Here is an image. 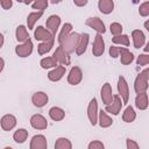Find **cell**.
Returning a JSON list of instances; mask_svg holds the SVG:
<instances>
[{
  "label": "cell",
  "mask_w": 149,
  "mask_h": 149,
  "mask_svg": "<svg viewBox=\"0 0 149 149\" xmlns=\"http://www.w3.org/2000/svg\"><path fill=\"white\" fill-rule=\"evenodd\" d=\"M148 81H149V69L146 68L135 78V81H134V90H135V92L137 94L142 93V92H147V90H148Z\"/></svg>",
  "instance_id": "obj_1"
},
{
  "label": "cell",
  "mask_w": 149,
  "mask_h": 149,
  "mask_svg": "<svg viewBox=\"0 0 149 149\" xmlns=\"http://www.w3.org/2000/svg\"><path fill=\"white\" fill-rule=\"evenodd\" d=\"M79 36L80 34L78 33H70L68 36H65V38L62 41V43L59 45H62V48L68 52V54H71V52H74L76 48H77V44H78V41H79Z\"/></svg>",
  "instance_id": "obj_2"
},
{
  "label": "cell",
  "mask_w": 149,
  "mask_h": 149,
  "mask_svg": "<svg viewBox=\"0 0 149 149\" xmlns=\"http://www.w3.org/2000/svg\"><path fill=\"white\" fill-rule=\"evenodd\" d=\"M118 92L122 100V104H127L129 99V87L126 78L123 76H120L118 78Z\"/></svg>",
  "instance_id": "obj_3"
},
{
  "label": "cell",
  "mask_w": 149,
  "mask_h": 149,
  "mask_svg": "<svg viewBox=\"0 0 149 149\" xmlns=\"http://www.w3.org/2000/svg\"><path fill=\"white\" fill-rule=\"evenodd\" d=\"M122 100L120 98L119 94H114L113 95V100L112 102H109L108 105H105V112L112 114V115H119V113L121 112L122 108Z\"/></svg>",
  "instance_id": "obj_4"
},
{
  "label": "cell",
  "mask_w": 149,
  "mask_h": 149,
  "mask_svg": "<svg viewBox=\"0 0 149 149\" xmlns=\"http://www.w3.org/2000/svg\"><path fill=\"white\" fill-rule=\"evenodd\" d=\"M69 55H70V54H68V52L62 48V45H58V47L56 48V50L54 51L52 57L55 58V61H56L58 64H62V65L66 66V65H70V63H71V59H70V56H69Z\"/></svg>",
  "instance_id": "obj_5"
},
{
  "label": "cell",
  "mask_w": 149,
  "mask_h": 149,
  "mask_svg": "<svg viewBox=\"0 0 149 149\" xmlns=\"http://www.w3.org/2000/svg\"><path fill=\"white\" fill-rule=\"evenodd\" d=\"M33 49H34V45H33L31 40L29 38L28 41H26V42H23L21 44H17L15 47V54L19 57H28V56L31 55Z\"/></svg>",
  "instance_id": "obj_6"
},
{
  "label": "cell",
  "mask_w": 149,
  "mask_h": 149,
  "mask_svg": "<svg viewBox=\"0 0 149 149\" xmlns=\"http://www.w3.org/2000/svg\"><path fill=\"white\" fill-rule=\"evenodd\" d=\"M87 118L92 126H95L98 123V101L95 98L91 99L87 106Z\"/></svg>",
  "instance_id": "obj_7"
},
{
  "label": "cell",
  "mask_w": 149,
  "mask_h": 149,
  "mask_svg": "<svg viewBox=\"0 0 149 149\" xmlns=\"http://www.w3.org/2000/svg\"><path fill=\"white\" fill-rule=\"evenodd\" d=\"M104 52H105V41H104L101 34H97L94 36V41H93L92 54L95 57H100V56H102Z\"/></svg>",
  "instance_id": "obj_8"
},
{
  "label": "cell",
  "mask_w": 149,
  "mask_h": 149,
  "mask_svg": "<svg viewBox=\"0 0 149 149\" xmlns=\"http://www.w3.org/2000/svg\"><path fill=\"white\" fill-rule=\"evenodd\" d=\"M85 24L88 26L90 28L94 29L98 34H104L106 31V28H105V23L102 22L101 19L94 16V17H88L86 21H85Z\"/></svg>",
  "instance_id": "obj_9"
},
{
  "label": "cell",
  "mask_w": 149,
  "mask_h": 149,
  "mask_svg": "<svg viewBox=\"0 0 149 149\" xmlns=\"http://www.w3.org/2000/svg\"><path fill=\"white\" fill-rule=\"evenodd\" d=\"M83 79V71L79 66H72L68 74V83L70 85H78Z\"/></svg>",
  "instance_id": "obj_10"
},
{
  "label": "cell",
  "mask_w": 149,
  "mask_h": 149,
  "mask_svg": "<svg viewBox=\"0 0 149 149\" xmlns=\"http://www.w3.org/2000/svg\"><path fill=\"white\" fill-rule=\"evenodd\" d=\"M49 101V97L45 92H42V91H38V92H35L33 95H31V102L35 107L37 108H41V107H44Z\"/></svg>",
  "instance_id": "obj_11"
},
{
  "label": "cell",
  "mask_w": 149,
  "mask_h": 149,
  "mask_svg": "<svg viewBox=\"0 0 149 149\" xmlns=\"http://www.w3.org/2000/svg\"><path fill=\"white\" fill-rule=\"evenodd\" d=\"M30 126L37 130H43V129H47L48 121L42 114H34L30 118Z\"/></svg>",
  "instance_id": "obj_12"
},
{
  "label": "cell",
  "mask_w": 149,
  "mask_h": 149,
  "mask_svg": "<svg viewBox=\"0 0 149 149\" xmlns=\"http://www.w3.org/2000/svg\"><path fill=\"white\" fill-rule=\"evenodd\" d=\"M30 149H47L48 148V142L44 135L42 134H37L34 135L30 140V144H29Z\"/></svg>",
  "instance_id": "obj_13"
},
{
  "label": "cell",
  "mask_w": 149,
  "mask_h": 149,
  "mask_svg": "<svg viewBox=\"0 0 149 149\" xmlns=\"http://www.w3.org/2000/svg\"><path fill=\"white\" fill-rule=\"evenodd\" d=\"M59 26H61V17L56 14L50 15L45 21V27L52 35H56V31L58 30Z\"/></svg>",
  "instance_id": "obj_14"
},
{
  "label": "cell",
  "mask_w": 149,
  "mask_h": 149,
  "mask_svg": "<svg viewBox=\"0 0 149 149\" xmlns=\"http://www.w3.org/2000/svg\"><path fill=\"white\" fill-rule=\"evenodd\" d=\"M0 125L2 130L9 132L16 126V118L13 114H5L0 120Z\"/></svg>",
  "instance_id": "obj_15"
},
{
  "label": "cell",
  "mask_w": 149,
  "mask_h": 149,
  "mask_svg": "<svg viewBox=\"0 0 149 149\" xmlns=\"http://www.w3.org/2000/svg\"><path fill=\"white\" fill-rule=\"evenodd\" d=\"M113 91H112V86L109 83H105L100 90V97L102 100L104 105H108L109 102H112L113 100Z\"/></svg>",
  "instance_id": "obj_16"
},
{
  "label": "cell",
  "mask_w": 149,
  "mask_h": 149,
  "mask_svg": "<svg viewBox=\"0 0 149 149\" xmlns=\"http://www.w3.org/2000/svg\"><path fill=\"white\" fill-rule=\"evenodd\" d=\"M132 38H133L134 48L136 49H140L146 44V35L140 29H134L132 31Z\"/></svg>",
  "instance_id": "obj_17"
},
{
  "label": "cell",
  "mask_w": 149,
  "mask_h": 149,
  "mask_svg": "<svg viewBox=\"0 0 149 149\" xmlns=\"http://www.w3.org/2000/svg\"><path fill=\"white\" fill-rule=\"evenodd\" d=\"M65 72H66L65 66L61 64V65L55 66L51 71H49L48 78H49V80H51V81H58V80H61V79L64 77Z\"/></svg>",
  "instance_id": "obj_18"
},
{
  "label": "cell",
  "mask_w": 149,
  "mask_h": 149,
  "mask_svg": "<svg viewBox=\"0 0 149 149\" xmlns=\"http://www.w3.org/2000/svg\"><path fill=\"white\" fill-rule=\"evenodd\" d=\"M34 37H35L36 41L43 42V41L50 40L51 37H55V35H52V34H51L47 28H44L43 26H38V27L35 29V31H34Z\"/></svg>",
  "instance_id": "obj_19"
},
{
  "label": "cell",
  "mask_w": 149,
  "mask_h": 149,
  "mask_svg": "<svg viewBox=\"0 0 149 149\" xmlns=\"http://www.w3.org/2000/svg\"><path fill=\"white\" fill-rule=\"evenodd\" d=\"M88 41H90V35L87 33H83L80 34L79 36V41H78V44H77V48H76V54L78 56L83 55L86 49H87V45H88Z\"/></svg>",
  "instance_id": "obj_20"
},
{
  "label": "cell",
  "mask_w": 149,
  "mask_h": 149,
  "mask_svg": "<svg viewBox=\"0 0 149 149\" xmlns=\"http://www.w3.org/2000/svg\"><path fill=\"white\" fill-rule=\"evenodd\" d=\"M148 93L147 92H142L139 93L135 98V106L136 108H139L140 111H144L148 108Z\"/></svg>",
  "instance_id": "obj_21"
},
{
  "label": "cell",
  "mask_w": 149,
  "mask_h": 149,
  "mask_svg": "<svg viewBox=\"0 0 149 149\" xmlns=\"http://www.w3.org/2000/svg\"><path fill=\"white\" fill-rule=\"evenodd\" d=\"M98 123H99V126H100L101 128H107V127L112 126L113 120H112V118L107 114V112H105V111L101 109L100 112H98Z\"/></svg>",
  "instance_id": "obj_22"
},
{
  "label": "cell",
  "mask_w": 149,
  "mask_h": 149,
  "mask_svg": "<svg viewBox=\"0 0 149 149\" xmlns=\"http://www.w3.org/2000/svg\"><path fill=\"white\" fill-rule=\"evenodd\" d=\"M98 8L102 14H111L114 9V1L113 0H99Z\"/></svg>",
  "instance_id": "obj_23"
},
{
  "label": "cell",
  "mask_w": 149,
  "mask_h": 149,
  "mask_svg": "<svg viewBox=\"0 0 149 149\" xmlns=\"http://www.w3.org/2000/svg\"><path fill=\"white\" fill-rule=\"evenodd\" d=\"M54 42H55V37H51L50 40H48V41H43V42H41L38 45H37V52H38V55H45V54H48L51 49H52V47H54Z\"/></svg>",
  "instance_id": "obj_24"
},
{
  "label": "cell",
  "mask_w": 149,
  "mask_h": 149,
  "mask_svg": "<svg viewBox=\"0 0 149 149\" xmlns=\"http://www.w3.org/2000/svg\"><path fill=\"white\" fill-rule=\"evenodd\" d=\"M49 116L54 121H62L65 118V112H64L63 108L54 106V107H51L49 109Z\"/></svg>",
  "instance_id": "obj_25"
},
{
  "label": "cell",
  "mask_w": 149,
  "mask_h": 149,
  "mask_svg": "<svg viewBox=\"0 0 149 149\" xmlns=\"http://www.w3.org/2000/svg\"><path fill=\"white\" fill-rule=\"evenodd\" d=\"M15 37H16V41L19 43H23V42H26V41L29 40L28 30H27V28L23 24H20L16 28V30H15Z\"/></svg>",
  "instance_id": "obj_26"
},
{
  "label": "cell",
  "mask_w": 149,
  "mask_h": 149,
  "mask_svg": "<svg viewBox=\"0 0 149 149\" xmlns=\"http://www.w3.org/2000/svg\"><path fill=\"white\" fill-rule=\"evenodd\" d=\"M43 15V12L42 10H37V12H31L28 14V17H27V27L28 29H34V26L35 23L37 22V20L41 19V16Z\"/></svg>",
  "instance_id": "obj_27"
},
{
  "label": "cell",
  "mask_w": 149,
  "mask_h": 149,
  "mask_svg": "<svg viewBox=\"0 0 149 149\" xmlns=\"http://www.w3.org/2000/svg\"><path fill=\"white\" fill-rule=\"evenodd\" d=\"M27 139H28V130L24 129V128H19L13 134V140L16 143H20V144L21 143H24Z\"/></svg>",
  "instance_id": "obj_28"
},
{
  "label": "cell",
  "mask_w": 149,
  "mask_h": 149,
  "mask_svg": "<svg viewBox=\"0 0 149 149\" xmlns=\"http://www.w3.org/2000/svg\"><path fill=\"white\" fill-rule=\"evenodd\" d=\"M136 119V112L134 111V108L132 106H127L126 109L122 113V120L125 122H133Z\"/></svg>",
  "instance_id": "obj_29"
},
{
  "label": "cell",
  "mask_w": 149,
  "mask_h": 149,
  "mask_svg": "<svg viewBox=\"0 0 149 149\" xmlns=\"http://www.w3.org/2000/svg\"><path fill=\"white\" fill-rule=\"evenodd\" d=\"M72 143L66 137H58L55 142V149H71Z\"/></svg>",
  "instance_id": "obj_30"
},
{
  "label": "cell",
  "mask_w": 149,
  "mask_h": 149,
  "mask_svg": "<svg viewBox=\"0 0 149 149\" xmlns=\"http://www.w3.org/2000/svg\"><path fill=\"white\" fill-rule=\"evenodd\" d=\"M57 62L55 61V58L51 56V57H44V58H42L41 59V62H40V65H41V68L42 69H50V68H55V66H57Z\"/></svg>",
  "instance_id": "obj_31"
},
{
  "label": "cell",
  "mask_w": 149,
  "mask_h": 149,
  "mask_svg": "<svg viewBox=\"0 0 149 149\" xmlns=\"http://www.w3.org/2000/svg\"><path fill=\"white\" fill-rule=\"evenodd\" d=\"M112 41H113V43H115V44H121V45H123V47H128V45H129V37H128V35H126V34L116 35V36H114V37L112 38Z\"/></svg>",
  "instance_id": "obj_32"
},
{
  "label": "cell",
  "mask_w": 149,
  "mask_h": 149,
  "mask_svg": "<svg viewBox=\"0 0 149 149\" xmlns=\"http://www.w3.org/2000/svg\"><path fill=\"white\" fill-rule=\"evenodd\" d=\"M71 30H72V24H71V23H64V24H63V27H62V29H61V33H59V35H58V43H59V44H61L62 41L65 38V36H68V35L71 33Z\"/></svg>",
  "instance_id": "obj_33"
},
{
  "label": "cell",
  "mask_w": 149,
  "mask_h": 149,
  "mask_svg": "<svg viewBox=\"0 0 149 149\" xmlns=\"http://www.w3.org/2000/svg\"><path fill=\"white\" fill-rule=\"evenodd\" d=\"M133 61H134V55H133L129 50H126V51H123V52L120 55V62H121V64H123V65H128V64H130Z\"/></svg>",
  "instance_id": "obj_34"
},
{
  "label": "cell",
  "mask_w": 149,
  "mask_h": 149,
  "mask_svg": "<svg viewBox=\"0 0 149 149\" xmlns=\"http://www.w3.org/2000/svg\"><path fill=\"white\" fill-rule=\"evenodd\" d=\"M126 50H128L127 47H115V45H112L109 48V56L112 58H116V57H119Z\"/></svg>",
  "instance_id": "obj_35"
},
{
  "label": "cell",
  "mask_w": 149,
  "mask_h": 149,
  "mask_svg": "<svg viewBox=\"0 0 149 149\" xmlns=\"http://www.w3.org/2000/svg\"><path fill=\"white\" fill-rule=\"evenodd\" d=\"M49 5V0H34V2L31 3V8L36 9V10H44Z\"/></svg>",
  "instance_id": "obj_36"
},
{
  "label": "cell",
  "mask_w": 149,
  "mask_h": 149,
  "mask_svg": "<svg viewBox=\"0 0 149 149\" xmlns=\"http://www.w3.org/2000/svg\"><path fill=\"white\" fill-rule=\"evenodd\" d=\"M122 26L119 23V22H113V23H111V26H109V30H111V34L113 35V36H116V35H120V34H122Z\"/></svg>",
  "instance_id": "obj_37"
},
{
  "label": "cell",
  "mask_w": 149,
  "mask_h": 149,
  "mask_svg": "<svg viewBox=\"0 0 149 149\" xmlns=\"http://www.w3.org/2000/svg\"><path fill=\"white\" fill-rule=\"evenodd\" d=\"M139 13H140V15L143 16V17H147V16L149 15V1H144L143 3L140 5Z\"/></svg>",
  "instance_id": "obj_38"
},
{
  "label": "cell",
  "mask_w": 149,
  "mask_h": 149,
  "mask_svg": "<svg viewBox=\"0 0 149 149\" xmlns=\"http://www.w3.org/2000/svg\"><path fill=\"white\" fill-rule=\"evenodd\" d=\"M136 64L140 65V66H144V65H148L149 64V55L146 52V54H141L137 59H136Z\"/></svg>",
  "instance_id": "obj_39"
},
{
  "label": "cell",
  "mask_w": 149,
  "mask_h": 149,
  "mask_svg": "<svg viewBox=\"0 0 149 149\" xmlns=\"http://www.w3.org/2000/svg\"><path fill=\"white\" fill-rule=\"evenodd\" d=\"M87 148L88 149H104L105 148V144L101 141H99V140H94V141H92V142L88 143Z\"/></svg>",
  "instance_id": "obj_40"
},
{
  "label": "cell",
  "mask_w": 149,
  "mask_h": 149,
  "mask_svg": "<svg viewBox=\"0 0 149 149\" xmlns=\"http://www.w3.org/2000/svg\"><path fill=\"white\" fill-rule=\"evenodd\" d=\"M0 5H1L2 9L8 10L13 7V0H0Z\"/></svg>",
  "instance_id": "obj_41"
},
{
  "label": "cell",
  "mask_w": 149,
  "mask_h": 149,
  "mask_svg": "<svg viewBox=\"0 0 149 149\" xmlns=\"http://www.w3.org/2000/svg\"><path fill=\"white\" fill-rule=\"evenodd\" d=\"M126 147H127V149H137L139 148V143L135 142L134 140L127 139L126 140Z\"/></svg>",
  "instance_id": "obj_42"
},
{
  "label": "cell",
  "mask_w": 149,
  "mask_h": 149,
  "mask_svg": "<svg viewBox=\"0 0 149 149\" xmlns=\"http://www.w3.org/2000/svg\"><path fill=\"white\" fill-rule=\"evenodd\" d=\"M87 2H88V0H73V3L78 7H84L87 5Z\"/></svg>",
  "instance_id": "obj_43"
},
{
  "label": "cell",
  "mask_w": 149,
  "mask_h": 149,
  "mask_svg": "<svg viewBox=\"0 0 149 149\" xmlns=\"http://www.w3.org/2000/svg\"><path fill=\"white\" fill-rule=\"evenodd\" d=\"M3 68H5V61H3V58L0 57V72H2Z\"/></svg>",
  "instance_id": "obj_44"
},
{
  "label": "cell",
  "mask_w": 149,
  "mask_h": 149,
  "mask_svg": "<svg viewBox=\"0 0 149 149\" xmlns=\"http://www.w3.org/2000/svg\"><path fill=\"white\" fill-rule=\"evenodd\" d=\"M3 42H5V38H3V35L0 33V49L2 48V45H3Z\"/></svg>",
  "instance_id": "obj_45"
},
{
  "label": "cell",
  "mask_w": 149,
  "mask_h": 149,
  "mask_svg": "<svg viewBox=\"0 0 149 149\" xmlns=\"http://www.w3.org/2000/svg\"><path fill=\"white\" fill-rule=\"evenodd\" d=\"M34 2V0H24V3L26 5H31Z\"/></svg>",
  "instance_id": "obj_46"
},
{
  "label": "cell",
  "mask_w": 149,
  "mask_h": 149,
  "mask_svg": "<svg viewBox=\"0 0 149 149\" xmlns=\"http://www.w3.org/2000/svg\"><path fill=\"white\" fill-rule=\"evenodd\" d=\"M62 0H50V2L51 3H54V5H56V3H59Z\"/></svg>",
  "instance_id": "obj_47"
},
{
  "label": "cell",
  "mask_w": 149,
  "mask_h": 149,
  "mask_svg": "<svg viewBox=\"0 0 149 149\" xmlns=\"http://www.w3.org/2000/svg\"><path fill=\"white\" fill-rule=\"evenodd\" d=\"M148 47H149V42H148V43H146V48H144V51H146V52H148V51H149V48H148Z\"/></svg>",
  "instance_id": "obj_48"
},
{
  "label": "cell",
  "mask_w": 149,
  "mask_h": 149,
  "mask_svg": "<svg viewBox=\"0 0 149 149\" xmlns=\"http://www.w3.org/2000/svg\"><path fill=\"white\" fill-rule=\"evenodd\" d=\"M144 27H146V29H147V30H149V23H148V21H146V23H144Z\"/></svg>",
  "instance_id": "obj_49"
},
{
  "label": "cell",
  "mask_w": 149,
  "mask_h": 149,
  "mask_svg": "<svg viewBox=\"0 0 149 149\" xmlns=\"http://www.w3.org/2000/svg\"><path fill=\"white\" fill-rule=\"evenodd\" d=\"M16 1H17V2H23V3H24V0H16Z\"/></svg>",
  "instance_id": "obj_50"
}]
</instances>
